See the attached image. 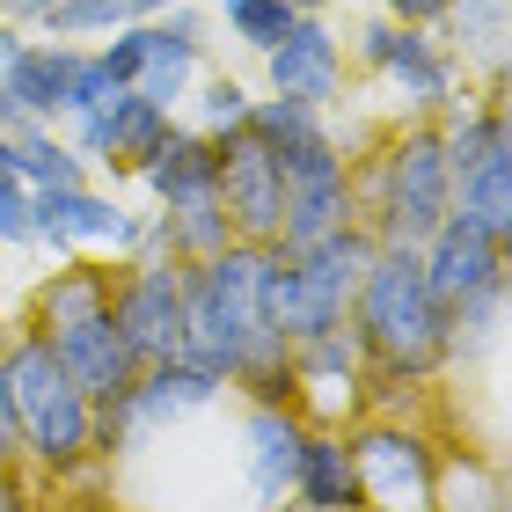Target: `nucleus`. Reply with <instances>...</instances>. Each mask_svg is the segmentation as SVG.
Instances as JSON below:
<instances>
[{
	"instance_id": "obj_1",
	"label": "nucleus",
	"mask_w": 512,
	"mask_h": 512,
	"mask_svg": "<svg viewBox=\"0 0 512 512\" xmlns=\"http://www.w3.org/2000/svg\"><path fill=\"white\" fill-rule=\"evenodd\" d=\"M344 330H352V344L366 352V366H374L381 381H425L432 366L454 352V322L432 300L417 249H395V242H381L374 264L359 271Z\"/></svg>"
},
{
	"instance_id": "obj_2",
	"label": "nucleus",
	"mask_w": 512,
	"mask_h": 512,
	"mask_svg": "<svg viewBox=\"0 0 512 512\" xmlns=\"http://www.w3.org/2000/svg\"><path fill=\"white\" fill-rule=\"evenodd\" d=\"M0 395H8V417H15V447H30L44 469H74V461L96 447V410L88 395L66 381V366L52 359V344L37 330L0 344Z\"/></svg>"
},
{
	"instance_id": "obj_3",
	"label": "nucleus",
	"mask_w": 512,
	"mask_h": 512,
	"mask_svg": "<svg viewBox=\"0 0 512 512\" xmlns=\"http://www.w3.org/2000/svg\"><path fill=\"white\" fill-rule=\"evenodd\" d=\"M366 198L359 205V227L374 242L395 249H425V235L447 220L454 205V176H447V154H439V125H410L395 147L381 154V169L366 176Z\"/></svg>"
},
{
	"instance_id": "obj_4",
	"label": "nucleus",
	"mask_w": 512,
	"mask_h": 512,
	"mask_svg": "<svg viewBox=\"0 0 512 512\" xmlns=\"http://www.w3.org/2000/svg\"><path fill=\"white\" fill-rule=\"evenodd\" d=\"M110 322H118L139 366L183 359V264H169V256L125 264L118 286H110Z\"/></svg>"
},
{
	"instance_id": "obj_5",
	"label": "nucleus",
	"mask_w": 512,
	"mask_h": 512,
	"mask_svg": "<svg viewBox=\"0 0 512 512\" xmlns=\"http://www.w3.org/2000/svg\"><path fill=\"white\" fill-rule=\"evenodd\" d=\"M359 59L388 74V88L403 103H417L432 118V110H454V52L439 44L432 30H410V22H366L359 30Z\"/></svg>"
},
{
	"instance_id": "obj_6",
	"label": "nucleus",
	"mask_w": 512,
	"mask_h": 512,
	"mask_svg": "<svg viewBox=\"0 0 512 512\" xmlns=\"http://www.w3.org/2000/svg\"><path fill=\"white\" fill-rule=\"evenodd\" d=\"M220 147V213L235 242H278V213H286V183H278V154L256 132H227Z\"/></svg>"
},
{
	"instance_id": "obj_7",
	"label": "nucleus",
	"mask_w": 512,
	"mask_h": 512,
	"mask_svg": "<svg viewBox=\"0 0 512 512\" xmlns=\"http://www.w3.org/2000/svg\"><path fill=\"white\" fill-rule=\"evenodd\" d=\"M66 125V147H74L88 169H139V154L161 139V125H169V110L147 103L139 88H118L110 103L96 110H74V118H59Z\"/></svg>"
},
{
	"instance_id": "obj_8",
	"label": "nucleus",
	"mask_w": 512,
	"mask_h": 512,
	"mask_svg": "<svg viewBox=\"0 0 512 512\" xmlns=\"http://www.w3.org/2000/svg\"><path fill=\"white\" fill-rule=\"evenodd\" d=\"M52 344V359L66 366V381H74L88 395V410H103V403H125L132 381H139V359H132V344L118 337V322L103 315H81V322H66V330L44 337Z\"/></svg>"
},
{
	"instance_id": "obj_9",
	"label": "nucleus",
	"mask_w": 512,
	"mask_h": 512,
	"mask_svg": "<svg viewBox=\"0 0 512 512\" xmlns=\"http://www.w3.org/2000/svg\"><path fill=\"white\" fill-rule=\"evenodd\" d=\"M30 227H37V242H52V249H81V242H96V249H139V220L125 213L118 198H103V191H88V183H59V191H30Z\"/></svg>"
},
{
	"instance_id": "obj_10",
	"label": "nucleus",
	"mask_w": 512,
	"mask_h": 512,
	"mask_svg": "<svg viewBox=\"0 0 512 512\" xmlns=\"http://www.w3.org/2000/svg\"><path fill=\"white\" fill-rule=\"evenodd\" d=\"M352 461H359V498L381 505V512H432V454L425 439L410 432H359L352 439Z\"/></svg>"
},
{
	"instance_id": "obj_11",
	"label": "nucleus",
	"mask_w": 512,
	"mask_h": 512,
	"mask_svg": "<svg viewBox=\"0 0 512 512\" xmlns=\"http://www.w3.org/2000/svg\"><path fill=\"white\" fill-rule=\"evenodd\" d=\"M264 74H271V96L330 110L344 96V52H337L330 22H322V15H293V30L264 52Z\"/></svg>"
},
{
	"instance_id": "obj_12",
	"label": "nucleus",
	"mask_w": 512,
	"mask_h": 512,
	"mask_svg": "<svg viewBox=\"0 0 512 512\" xmlns=\"http://www.w3.org/2000/svg\"><path fill=\"white\" fill-rule=\"evenodd\" d=\"M198 59H205V22L176 0V8L139 22V74H132V88L147 103L176 110L183 96H191V81H198Z\"/></svg>"
},
{
	"instance_id": "obj_13",
	"label": "nucleus",
	"mask_w": 512,
	"mask_h": 512,
	"mask_svg": "<svg viewBox=\"0 0 512 512\" xmlns=\"http://www.w3.org/2000/svg\"><path fill=\"white\" fill-rule=\"evenodd\" d=\"M264 330H278L286 344H308V337H330V330H344V308H352V300L344 293H330V286H315L308 271L293 264L286 249H264Z\"/></svg>"
},
{
	"instance_id": "obj_14",
	"label": "nucleus",
	"mask_w": 512,
	"mask_h": 512,
	"mask_svg": "<svg viewBox=\"0 0 512 512\" xmlns=\"http://www.w3.org/2000/svg\"><path fill=\"white\" fill-rule=\"evenodd\" d=\"M139 183L154 191V205L220 198V147L198 125H161V139L139 154Z\"/></svg>"
},
{
	"instance_id": "obj_15",
	"label": "nucleus",
	"mask_w": 512,
	"mask_h": 512,
	"mask_svg": "<svg viewBox=\"0 0 512 512\" xmlns=\"http://www.w3.org/2000/svg\"><path fill=\"white\" fill-rule=\"evenodd\" d=\"M74 59H81V44H59V37L22 44L0 88H8V103H15L30 125H59V118H66V81H74Z\"/></svg>"
},
{
	"instance_id": "obj_16",
	"label": "nucleus",
	"mask_w": 512,
	"mask_h": 512,
	"mask_svg": "<svg viewBox=\"0 0 512 512\" xmlns=\"http://www.w3.org/2000/svg\"><path fill=\"white\" fill-rule=\"evenodd\" d=\"M300 447H308V425H300L286 403H256L249 410V476H256V498H286L293 491Z\"/></svg>"
},
{
	"instance_id": "obj_17",
	"label": "nucleus",
	"mask_w": 512,
	"mask_h": 512,
	"mask_svg": "<svg viewBox=\"0 0 512 512\" xmlns=\"http://www.w3.org/2000/svg\"><path fill=\"white\" fill-rule=\"evenodd\" d=\"M293 491L308 512H359V461L344 439L330 432H308V447H300V469H293Z\"/></svg>"
},
{
	"instance_id": "obj_18",
	"label": "nucleus",
	"mask_w": 512,
	"mask_h": 512,
	"mask_svg": "<svg viewBox=\"0 0 512 512\" xmlns=\"http://www.w3.org/2000/svg\"><path fill=\"white\" fill-rule=\"evenodd\" d=\"M439 154H447V176H469L483 161H505L512 139H505V103L483 96V103H461L447 110V125H439Z\"/></svg>"
},
{
	"instance_id": "obj_19",
	"label": "nucleus",
	"mask_w": 512,
	"mask_h": 512,
	"mask_svg": "<svg viewBox=\"0 0 512 512\" xmlns=\"http://www.w3.org/2000/svg\"><path fill=\"white\" fill-rule=\"evenodd\" d=\"M447 213L461 220V227H476L483 242H512V154L505 161H483V169H469V176H454V205Z\"/></svg>"
},
{
	"instance_id": "obj_20",
	"label": "nucleus",
	"mask_w": 512,
	"mask_h": 512,
	"mask_svg": "<svg viewBox=\"0 0 512 512\" xmlns=\"http://www.w3.org/2000/svg\"><path fill=\"white\" fill-rule=\"evenodd\" d=\"M110 286H118V271H103V264H66V271H52L37 286V322H30V330L52 337V330H66V322H81V315H103L110 308Z\"/></svg>"
},
{
	"instance_id": "obj_21",
	"label": "nucleus",
	"mask_w": 512,
	"mask_h": 512,
	"mask_svg": "<svg viewBox=\"0 0 512 512\" xmlns=\"http://www.w3.org/2000/svg\"><path fill=\"white\" fill-rule=\"evenodd\" d=\"M15 176L30 191H59V183H88V161L52 125H15Z\"/></svg>"
},
{
	"instance_id": "obj_22",
	"label": "nucleus",
	"mask_w": 512,
	"mask_h": 512,
	"mask_svg": "<svg viewBox=\"0 0 512 512\" xmlns=\"http://www.w3.org/2000/svg\"><path fill=\"white\" fill-rule=\"evenodd\" d=\"M439 22L461 37V59L491 66V96H498V74H505V0H454Z\"/></svg>"
},
{
	"instance_id": "obj_23",
	"label": "nucleus",
	"mask_w": 512,
	"mask_h": 512,
	"mask_svg": "<svg viewBox=\"0 0 512 512\" xmlns=\"http://www.w3.org/2000/svg\"><path fill=\"white\" fill-rule=\"evenodd\" d=\"M118 22H132L118 0H52L37 30H44V37H59V44H81V37H110Z\"/></svg>"
},
{
	"instance_id": "obj_24",
	"label": "nucleus",
	"mask_w": 512,
	"mask_h": 512,
	"mask_svg": "<svg viewBox=\"0 0 512 512\" xmlns=\"http://www.w3.org/2000/svg\"><path fill=\"white\" fill-rule=\"evenodd\" d=\"M242 132H256L264 147H293V139L322 132V110L286 103V96H256V103H249V118H242Z\"/></svg>"
},
{
	"instance_id": "obj_25",
	"label": "nucleus",
	"mask_w": 512,
	"mask_h": 512,
	"mask_svg": "<svg viewBox=\"0 0 512 512\" xmlns=\"http://www.w3.org/2000/svg\"><path fill=\"white\" fill-rule=\"evenodd\" d=\"M220 15H227V30H235L249 52H271V44L293 30V8H286V0H220Z\"/></svg>"
},
{
	"instance_id": "obj_26",
	"label": "nucleus",
	"mask_w": 512,
	"mask_h": 512,
	"mask_svg": "<svg viewBox=\"0 0 512 512\" xmlns=\"http://www.w3.org/2000/svg\"><path fill=\"white\" fill-rule=\"evenodd\" d=\"M249 88L235 81V74H213V81H205L198 88V132L205 139H227V132H242V118H249Z\"/></svg>"
},
{
	"instance_id": "obj_27",
	"label": "nucleus",
	"mask_w": 512,
	"mask_h": 512,
	"mask_svg": "<svg viewBox=\"0 0 512 512\" xmlns=\"http://www.w3.org/2000/svg\"><path fill=\"white\" fill-rule=\"evenodd\" d=\"M110 96H118V81L103 74L96 44H81V59H74V81H66V118H74V110H96V103H110Z\"/></svg>"
},
{
	"instance_id": "obj_28",
	"label": "nucleus",
	"mask_w": 512,
	"mask_h": 512,
	"mask_svg": "<svg viewBox=\"0 0 512 512\" xmlns=\"http://www.w3.org/2000/svg\"><path fill=\"white\" fill-rule=\"evenodd\" d=\"M22 242H37V227H30V183H0V249H22Z\"/></svg>"
},
{
	"instance_id": "obj_29",
	"label": "nucleus",
	"mask_w": 512,
	"mask_h": 512,
	"mask_svg": "<svg viewBox=\"0 0 512 512\" xmlns=\"http://www.w3.org/2000/svg\"><path fill=\"white\" fill-rule=\"evenodd\" d=\"M388 22H410V30H439V15L454 8V0H381Z\"/></svg>"
},
{
	"instance_id": "obj_30",
	"label": "nucleus",
	"mask_w": 512,
	"mask_h": 512,
	"mask_svg": "<svg viewBox=\"0 0 512 512\" xmlns=\"http://www.w3.org/2000/svg\"><path fill=\"white\" fill-rule=\"evenodd\" d=\"M22 44H30V37H22V22H0V81H8V66H15Z\"/></svg>"
},
{
	"instance_id": "obj_31",
	"label": "nucleus",
	"mask_w": 512,
	"mask_h": 512,
	"mask_svg": "<svg viewBox=\"0 0 512 512\" xmlns=\"http://www.w3.org/2000/svg\"><path fill=\"white\" fill-rule=\"evenodd\" d=\"M52 0H0V22H44Z\"/></svg>"
},
{
	"instance_id": "obj_32",
	"label": "nucleus",
	"mask_w": 512,
	"mask_h": 512,
	"mask_svg": "<svg viewBox=\"0 0 512 512\" xmlns=\"http://www.w3.org/2000/svg\"><path fill=\"white\" fill-rule=\"evenodd\" d=\"M0 183H22V176H15V132H8V125H0Z\"/></svg>"
},
{
	"instance_id": "obj_33",
	"label": "nucleus",
	"mask_w": 512,
	"mask_h": 512,
	"mask_svg": "<svg viewBox=\"0 0 512 512\" xmlns=\"http://www.w3.org/2000/svg\"><path fill=\"white\" fill-rule=\"evenodd\" d=\"M8 454H15V417H8V395H0V469H8Z\"/></svg>"
},
{
	"instance_id": "obj_34",
	"label": "nucleus",
	"mask_w": 512,
	"mask_h": 512,
	"mask_svg": "<svg viewBox=\"0 0 512 512\" xmlns=\"http://www.w3.org/2000/svg\"><path fill=\"white\" fill-rule=\"evenodd\" d=\"M118 8H125L132 22H147V15H161V8H176V0H118Z\"/></svg>"
},
{
	"instance_id": "obj_35",
	"label": "nucleus",
	"mask_w": 512,
	"mask_h": 512,
	"mask_svg": "<svg viewBox=\"0 0 512 512\" xmlns=\"http://www.w3.org/2000/svg\"><path fill=\"white\" fill-rule=\"evenodd\" d=\"M286 8H293V15H322L330 0H286Z\"/></svg>"
}]
</instances>
